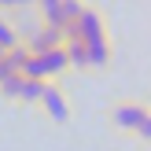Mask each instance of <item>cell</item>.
<instances>
[{
  "instance_id": "cell-1",
  "label": "cell",
  "mask_w": 151,
  "mask_h": 151,
  "mask_svg": "<svg viewBox=\"0 0 151 151\" xmlns=\"http://www.w3.org/2000/svg\"><path fill=\"white\" fill-rule=\"evenodd\" d=\"M151 114V107L144 100H137V96H122V100H114L107 107V122L114 133H122V137H133V129H137L140 122Z\"/></svg>"
},
{
  "instance_id": "cell-2",
  "label": "cell",
  "mask_w": 151,
  "mask_h": 151,
  "mask_svg": "<svg viewBox=\"0 0 151 151\" xmlns=\"http://www.w3.org/2000/svg\"><path fill=\"white\" fill-rule=\"evenodd\" d=\"M37 107L44 111V118H48L52 125H66L74 118V103H70V96H66V88L59 85V81H48V85H44Z\"/></svg>"
},
{
  "instance_id": "cell-3",
  "label": "cell",
  "mask_w": 151,
  "mask_h": 151,
  "mask_svg": "<svg viewBox=\"0 0 151 151\" xmlns=\"http://www.w3.org/2000/svg\"><path fill=\"white\" fill-rule=\"evenodd\" d=\"M70 37H78L81 44H92V41H100V37H111L103 7H100V4H85V11L78 15V22H74Z\"/></svg>"
},
{
  "instance_id": "cell-4",
  "label": "cell",
  "mask_w": 151,
  "mask_h": 151,
  "mask_svg": "<svg viewBox=\"0 0 151 151\" xmlns=\"http://www.w3.org/2000/svg\"><path fill=\"white\" fill-rule=\"evenodd\" d=\"M63 29H52V26H41L37 33H29V41H22V48L29 52V55H44V52L52 48H63Z\"/></svg>"
},
{
  "instance_id": "cell-5",
  "label": "cell",
  "mask_w": 151,
  "mask_h": 151,
  "mask_svg": "<svg viewBox=\"0 0 151 151\" xmlns=\"http://www.w3.org/2000/svg\"><path fill=\"white\" fill-rule=\"evenodd\" d=\"M88 52V70H111V63H114V44H111V37H100V41L85 44Z\"/></svg>"
},
{
  "instance_id": "cell-6",
  "label": "cell",
  "mask_w": 151,
  "mask_h": 151,
  "mask_svg": "<svg viewBox=\"0 0 151 151\" xmlns=\"http://www.w3.org/2000/svg\"><path fill=\"white\" fill-rule=\"evenodd\" d=\"M37 59H41L44 81H59V78L70 74V63H66V52L63 48H52V52H44V55H37Z\"/></svg>"
},
{
  "instance_id": "cell-7",
  "label": "cell",
  "mask_w": 151,
  "mask_h": 151,
  "mask_svg": "<svg viewBox=\"0 0 151 151\" xmlns=\"http://www.w3.org/2000/svg\"><path fill=\"white\" fill-rule=\"evenodd\" d=\"M44 85H48V81H26V78H22L19 81V92H15V103H22V107H37Z\"/></svg>"
},
{
  "instance_id": "cell-8",
  "label": "cell",
  "mask_w": 151,
  "mask_h": 151,
  "mask_svg": "<svg viewBox=\"0 0 151 151\" xmlns=\"http://www.w3.org/2000/svg\"><path fill=\"white\" fill-rule=\"evenodd\" d=\"M85 4L88 0H63V4H59V29H63V33L74 29V22H78V15L85 11Z\"/></svg>"
},
{
  "instance_id": "cell-9",
  "label": "cell",
  "mask_w": 151,
  "mask_h": 151,
  "mask_svg": "<svg viewBox=\"0 0 151 151\" xmlns=\"http://www.w3.org/2000/svg\"><path fill=\"white\" fill-rule=\"evenodd\" d=\"M22 44V37H19V26H15L7 15H0V48L4 52H15Z\"/></svg>"
},
{
  "instance_id": "cell-10",
  "label": "cell",
  "mask_w": 151,
  "mask_h": 151,
  "mask_svg": "<svg viewBox=\"0 0 151 151\" xmlns=\"http://www.w3.org/2000/svg\"><path fill=\"white\" fill-rule=\"evenodd\" d=\"M59 4H63V0H33L37 15H41V26L59 29Z\"/></svg>"
},
{
  "instance_id": "cell-11",
  "label": "cell",
  "mask_w": 151,
  "mask_h": 151,
  "mask_svg": "<svg viewBox=\"0 0 151 151\" xmlns=\"http://www.w3.org/2000/svg\"><path fill=\"white\" fill-rule=\"evenodd\" d=\"M133 137H137V144H151V114L137 125V129H133Z\"/></svg>"
},
{
  "instance_id": "cell-12",
  "label": "cell",
  "mask_w": 151,
  "mask_h": 151,
  "mask_svg": "<svg viewBox=\"0 0 151 151\" xmlns=\"http://www.w3.org/2000/svg\"><path fill=\"white\" fill-rule=\"evenodd\" d=\"M22 7H33V0H0V15H7V11H22Z\"/></svg>"
},
{
  "instance_id": "cell-13",
  "label": "cell",
  "mask_w": 151,
  "mask_h": 151,
  "mask_svg": "<svg viewBox=\"0 0 151 151\" xmlns=\"http://www.w3.org/2000/svg\"><path fill=\"white\" fill-rule=\"evenodd\" d=\"M4 55H7V52H4V48H0V59H4Z\"/></svg>"
}]
</instances>
